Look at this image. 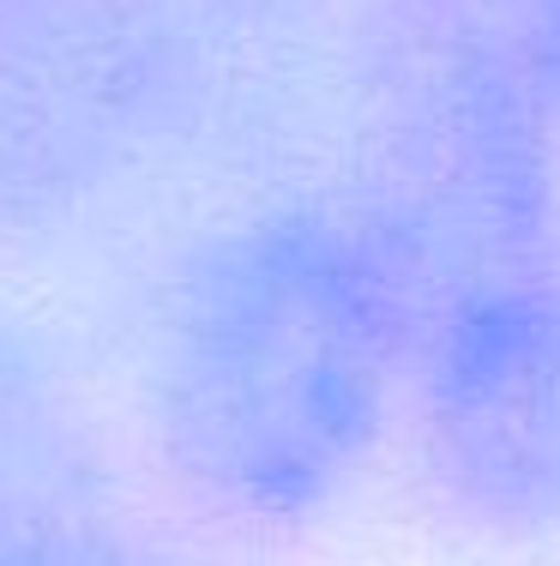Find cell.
Returning <instances> with one entry per match:
<instances>
[{"label": "cell", "mask_w": 560, "mask_h": 566, "mask_svg": "<svg viewBox=\"0 0 560 566\" xmlns=\"http://www.w3.org/2000/svg\"><path fill=\"white\" fill-rule=\"evenodd\" d=\"M410 344L350 218L289 206L211 229L157 295V440L218 506L308 518L362 470Z\"/></svg>", "instance_id": "6da1fadb"}, {"label": "cell", "mask_w": 560, "mask_h": 566, "mask_svg": "<svg viewBox=\"0 0 560 566\" xmlns=\"http://www.w3.org/2000/svg\"><path fill=\"white\" fill-rule=\"evenodd\" d=\"M537 91L452 7L385 43L373 206L350 223L398 283L416 338L452 307L549 272L554 169Z\"/></svg>", "instance_id": "7a4b0ae2"}, {"label": "cell", "mask_w": 560, "mask_h": 566, "mask_svg": "<svg viewBox=\"0 0 560 566\" xmlns=\"http://www.w3.org/2000/svg\"><path fill=\"white\" fill-rule=\"evenodd\" d=\"M446 482L500 524L560 518V277H525L422 332Z\"/></svg>", "instance_id": "3957f363"}, {"label": "cell", "mask_w": 560, "mask_h": 566, "mask_svg": "<svg viewBox=\"0 0 560 566\" xmlns=\"http://www.w3.org/2000/svg\"><path fill=\"white\" fill-rule=\"evenodd\" d=\"M0 566H163L103 494L66 398L0 344Z\"/></svg>", "instance_id": "277c9868"}]
</instances>
